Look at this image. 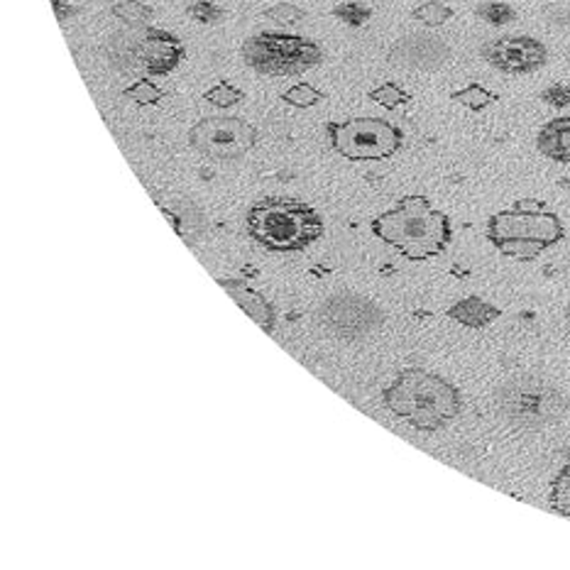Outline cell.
Masks as SVG:
<instances>
[{"mask_svg": "<svg viewBox=\"0 0 570 570\" xmlns=\"http://www.w3.org/2000/svg\"><path fill=\"white\" fill-rule=\"evenodd\" d=\"M382 404L416 431H441L463 412V394L439 373L406 367L382 390Z\"/></svg>", "mask_w": 570, "mask_h": 570, "instance_id": "cell-1", "label": "cell"}, {"mask_svg": "<svg viewBox=\"0 0 570 570\" xmlns=\"http://www.w3.org/2000/svg\"><path fill=\"white\" fill-rule=\"evenodd\" d=\"M370 230L412 263L439 257L453 243L451 218L443 210L433 208L426 196L416 194L404 196L394 208L373 218Z\"/></svg>", "mask_w": 570, "mask_h": 570, "instance_id": "cell-2", "label": "cell"}, {"mask_svg": "<svg viewBox=\"0 0 570 570\" xmlns=\"http://www.w3.org/2000/svg\"><path fill=\"white\" fill-rule=\"evenodd\" d=\"M184 57H187V47L175 32L145 28L142 40L138 42V59L150 77H167L181 65Z\"/></svg>", "mask_w": 570, "mask_h": 570, "instance_id": "cell-10", "label": "cell"}, {"mask_svg": "<svg viewBox=\"0 0 570 570\" xmlns=\"http://www.w3.org/2000/svg\"><path fill=\"white\" fill-rule=\"evenodd\" d=\"M52 8H55V16H57L59 22H67L69 18L79 16V8L65 3V0H52Z\"/></svg>", "mask_w": 570, "mask_h": 570, "instance_id": "cell-28", "label": "cell"}, {"mask_svg": "<svg viewBox=\"0 0 570 570\" xmlns=\"http://www.w3.org/2000/svg\"><path fill=\"white\" fill-rule=\"evenodd\" d=\"M568 409V396L541 375H517L498 390L500 416L522 431H543L561 424Z\"/></svg>", "mask_w": 570, "mask_h": 570, "instance_id": "cell-5", "label": "cell"}, {"mask_svg": "<svg viewBox=\"0 0 570 570\" xmlns=\"http://www.w3.org/2000/svg\"><path fill=\"white\" fill-rule=\"evenodd\" d=\"M488 240L507 257L531 263L543 250L559 245L566 235L563 220L541 202H517L488 220Z\"/></svg>", "mask_w": 570, "mask_h": 570, "instance_id": "cell-3", "label": "cell"}, {"mask_svg": "<svg viewBox=\"0 0 570 570\" xmlns=\"http://www.w3.org/2000/svg\"><path fill=\"white\" fill-rule=\"evenodd\" d=\"M480 55L492 69L512 73V77H524V73H534L549 65V47L529 35L498 37V40L482 45Z\"/></svg>", "mask_w": 570, "mask_h": 570, "instance_id": "cell-9", "label": "cell"}, {"mask_svg": "<svg viewBox=\"0 0 570 570\" xmlns=\"http://www.w3.org/2000/svg\"><path fill=\"white\" fill-rule=\"evenodd\" d=\"M110 16L120 20L128 28H150L155 20V10L142 3V0H120L114 8H110Z\"/></svg>", "mask_w": 570, "mask_h": 570, "instance_id": "cell-15", "label": "cell"}, {"mask_svg": "<svg viewBox=\"0 0 570 570\" xmlns=\"http://www.w3.org/2000/svg\"><path fill=\"white\" fill-rule=\"evenodd\" d=\"M367 98H370V101H375L377 106H382V108L394 110V108L406 106L409 101H412V94H406L402 86L387 81V83H382V86H377V89L370 91Z\"/></svg>", "mask_w": 570, "mask_h": 570, "instance_id": "cell-19", "label": "cell"}, {"mask_svg": "<svg viewBox=\"0 0 570 570\" xmlns=\"http://www.w3.org/2000/svg\"><path fill=\"white\" fill-rule=\"evenodd\" d=\"M333 18L351 24V28H363V24L373 18V8H367L363 3H353V0H348V3H341L331 10Z\"/></svg>", "mask_w": 570, "mask_h": 570, "instance_id": "cell-24", "label": "cell"}, {"mask_svg": "<svg viewBox=\"0 0 570 570\" xmlns=\"http://www.w3.org/2000/svg\"><path fill=\"white\" fill-rule=\"evenodd\" d=\"M259 132L238 116H208L189 130L191 150L216 163H233L255 150Z\"/></svg>", "mask_w": 570, "mask_h": 570, "instance_id": "cell-8", "label": "cell"}, {"mask_svg": "<svg viewBox=\"0 0 570 570\" xmlns=\"http://www.w3.org/2000/svg\"><path fill=\"white\" fill-rule=\"evenodd\" d=\"M245 228L269 253H299L324 235V218L294 198H263L247 210Z\"/></svg>", "mask_w": 570, "mask_h": 570, "instance_id": "cell-4", "label": "cell"}, {"mask_svg": "<svg viewBox=\"0 0 570 570\" xmlns=\"http://www.w3.org/2000/svg\"><path fill=\"white\" fill-rule=\"evenodd\" d=\"M218 284H220L223 289H226V294L230 296V299L238 304L243 312L255 321L259 328H263L265 333L275 331V324H277L275 306H272L263 294H259L257 289H253L250 284L243 282V279H218Z\"/></svg>", "mask_w": 570, "mask_h": 570, "instance_id": "cell-12", "label": "cell"}, {"mask_svg": "<svg viewBox=\"0 0 570 570\" xmlns=\"http://www.w3.org/2000/svg\"><path fill=\"white\" fill-rule=\"evenodd\" d=\"M451 57V47L441 37L433 35H409L392 47L390 61L404 69H439Z\"/></svg>", "mask_w": 570, "mask_h": 570, "instance_id": "cell-11", "label": "cell"}, {"mask_svg": "<svg viewBox=\"0 0 570 570\" xmlns=\"http://www.w3.org/2000/svg\"><path fill=\"white\" fill-rule=\"evenodd\" d=\"M326 138L331 150L351 163H382L404 145L402 128L375 116L326 122Z\"/></svg>", "mask_w": 570, "mask_h": 570, "instance_id": "cell-7", "label": "cell"}, {"mask_svg": "<svg viewBox=\"0 0 570 570\" xmlns=\"http://www.w3.org/2000/svg\"><path fill=\"white\" fill-rule=\"evenodd\" d=\"M566 321H568V326H570V304L566 306Z\"/></svg>", "mask_w": 570, "mask_h": 570, "instance_id": "cell-30", "label": "cell"}, {"mask_svg": "<svg viewBox=\"0 0 570 570\" xmlns=\"http://www.w3.org/2000/svg\"><path fill=\"white\" fill-rule=\"evenodd\" d=\"M412 18L421 24H426V28H441V24L453 18V8L441 3V0H426V3H421L412 10Z\"/></svg>", "mask_w": 570, "mask_h": 570, "instance_id": "cell-18", "label": "cell"}, {"mask_svg": "<svg viewBox=\"0 0 570 570\" xmlns=\"http://www.w3.org/2000/svg\"><path fill=\"white\" fill-rule=\"evenodd\" d=\"M122 96L130 98L138 106H157L165 98V91L153 79H138L132 86H128Z\"/></svg>", "mask_w": 570, "mask_h": 570, "instance_id": "cell-20", "label": "cell"}, {"mask_svg": "<svg viewBox=\"0 0 570 570\" xmlns=\"http://www.w3.org/2000/svg\"><path fill=\"white\" fill-rule=\"evenodd\" d=\"M245 98V94L238 89V86H233L228 81H218L216 86H210V89L204 94V101L216 106V108H233L238 106Z\"/></svg>", "mask_w": 570, "mask_h": 570, "instance_id": "cell-22", "label": "cell"}, {"mask_svg": "<svg viewBox=\"0 0 570 570\" xmlns=\"http://www.w3.org/2000/svg\"><path fill=\"white\" fill-rule=\"evenodd\" d=\"M478 18L485 20L494 28H502V24H510L517 20V10L510 3H502V0H490V3L478 6Z\"/></svg>", "mask_w": 570, "mask_h": 570, "instance_id": "cell-23", "label": "cell"}, {"mask_svg": "<svg viewBox=\"0 0 570 570\" xmlns=\"http://www.w3.org/2000/svg\"><path fill=\"white\" fill-rule=\"evenodd\" d=\"M263 16L269 18V20L279 22V24H299V22L306 18V12H304L302 8L292 6V3H277V6L267 8V10L263 12Z\"/></svg>", "mask_w": 570, "mask_h": 570, "instance_id": "cell-26", "label": "cell"}, {"mask_svg": "<svg viewBox=\"0 0 570 570\" xmlns=\"http://www.w3.org/2000/svg\"><path fill=\"white\" fill-rule=\"evenodd\" d=\"M541 101L551 108H568L570 106V86L566 83H551L549 89L541 91Z\"/></svg>", "mask_w": 570, "mask_h": 570, "instance_id": "cell-27", "label": "cell"}, {"mask_svg": "<svg viewBox=\"0 0 570 570\" xmlns=\"http://www.w3.org/2000/svg\"><path fill=\"white\" fill-rule=\"evenodd\" d=\"M247 69L263 77H296L324 61V49L304 35L257 32L240 47Z\"/></svg>", "mask_w": 570, "mask_h": 570, "instance_id": "cell-6", "label": "cell"}, {"mask_svg": "<svg viewBox=\"0 0 570 570\" xmlns=\"http://www.w3.org/2000/svg\"><path fill=\"white\" fill-rule=\"evenodd\" d=\"M187 12H189V18H194L198 24H218L223 18H226L223 8L210 3V0H196L194 6H189Z\"/></svg>", "mask_w": 570, "mask_h": 570, "instance_id": "cell-25", "label": "cell"}, {"mask_svg": "<svg viewBox=\"0 0 570 570\" xmlns=\"http://www.w3.org/2000/svg\"><path fill=\"white\" fill-rule=\"evenodd\" d=\"M445 316H449L458 326L478 331V328L492 326L494 321L502 316V308L494 306L488 299H482V296L470 294V296H463V299H458L453 306L445 308Z\"/></svg>", "mask_w": 570, "mask_h": 570, "instance_id": "cell-13", "label": "cell"}, {"mask_svg": "<svg viewBox=\"0 0 570 570\" xmlns=\"http://www.w3.org/2000/svg\"><path fill=\"white\" fill-rule=\"evenodd\" d=\"M324 98H326L324 91H318L312 83H296L282 94V101L294 108H314L324 101Z\"/></svg>", "mask_w": 570, "mask_h": 570, "instance_id": "cell-21", "label": "cell"}, {"mask_svg": "<svg viewBox=\"0 0 570 570\" xmlns=\"http://www.w3.org/2000/svg\"><path fill=\"white\" fill-rule=\"evenodd\" d=\"M451 101L468 108V110H475V114H480V110H485L492 104H498V94H492L482 83H468L465 89L451 94Z\"/></svg>", "mask_w": 570, "mask_h": 570, "instance_id": "cell-16", "label": "cell"}, {"mask_svg": "<svg viewBox=\"0 0 570 570\" xmlns=\"http://www.w3.org/2000/svg\"><path fill=\"white\" fill-rule=\"evenodd\" d=\"M537 150L551 163L570 165V116L553 118L539 130Z\"/></svg>", "mask_w": 570, "mask_h": 570, "instance_id": "cell-14", "label": "cell"}, {"mask_svg": "<svg viewBox=\"0 0 570 570\" xmlns=\"http://www.w3.org/2000/svg\"><path fill=\"white\" fill-rule=\"evenodd\" d=\"M549 507L566 519H570V463L563 465L549 488Z\"/></svg>", "mask_w": 570, "mask_h": 570, "instance_id": "cell-17", "label": "cell"}, {"mask_svg": "<svg viewBox=\"0 0 570 570\" xmlns=\"http://www.w3.org/2000/svg\"><path fill=\"white\" fill-rule=\"evenodd\" d=\"M159 210H163L165 218L171 223V228H175V233H179V235H181V223H179V216H177V214H171V210H169V208H165V206H159Z\"/></svg>", "mask_w": 570, "mask_h": 570, "instance_id": "cell-29", "label": "cell"}]
</instances>
